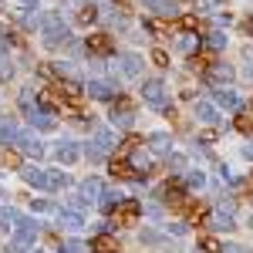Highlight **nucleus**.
Masks as SVG:
<instances>
[{
  "instance_id": "obj_6",
  "label": "nucleus",
  "mask_w": 253,
  "mask_h": 253,
  "mask_svg": "<svg viewBox=\"0 0 253 253\" xmlns=\"http://www.w3.org/2000/svg\"><path fill=\"white\" fill-rule=\"evenodd\" d=\"M213 98H216V105H219V108H226V112L240 108V95H236L233 88H216Z\"/></svg>"
},
{
  "instance_id": "obj_31",
  "label": "nucleus",
  "mask_w": 253,
  "mask_h": 253,
  "mask_svg": "<svg viewBox=\"0 0 253 253\" xmlns=\"http://www.w3.org/2000/svg\"><path fill=\"white\" fill-rule=\"evenodd\" d=\"M199 10H210V7H219V0H196Z\"/></svg>"
},
{
  "instance_id": "obj_4",
  "label": "nucleus",
  "mask_w": 253,
  "mask_h": 253,
  "mask_svg": "<svg viewBox=\"0 0 253 253\" xmlns=\"http://www.w3.org/2000/svg\"><path fill=\"white\" fill-rule=\"evenodd\" d=\"M17 149L24 152V156H38V159H41V152H44V145H41V138L34 135V132H20L17 135Z\"/></svg>"
},
{
  "instance_id": "obj_34",
  "label": "nucleus",
  "mask_w": 253,
  "mask_h": 253,
  "mask_svg": "<svg viewBox=\"0 0 253 253\" xmlns=\"http://www.w3.org/2000/svg\"><path fill=\"white\" fill-rule=\"evenodd\" d=\"M169 233H175V236H182V233H186V226H182V223H172V226H169Z\"/></svg>"
},
{
  "instance_id": "obj_24",
  "label": "nucleus",
  "mask_w": 253,
  "mask_h": 253,
  "mask_svg": "<svg viewBox=\"0 0 253 253\" xmlns=\"http://www.w3.org/2000/svg\"><path fill=\"white\" fill-rule=\"evenodd\" d=\"M95 247H98V250H105V253L118 250V243H115V240H112L108 233H101V236H98V240H95Z\"/></svg>"
},
{
  "instance_id": "obj_7",
  "label": "nucleus",
  "mask_w": 253,
  "mask_h": 253,
  "mask_svg": "<svg viewBox=\"0 0 253 253\" xmlns=\"http://www.w3.org/2000/svg\"><path fill=\"white\" fill-rule=\"evenodd\" d=\"M88 95L98 101H108V98H115V84L112 81H88Z\"/></svg>"
},
{
  "instance_id": "obj_26",
  "label": "nucleus",
  "mask_w": 253,
  "mask_h": 253,
  "mask_svg": "<svg viewBox=\"0 0 253 253\" xmlns=\"http://www.w3.org/2000/svg\"><path fill=\"white\" fill-rule=\"evenodd\" d=\"M186 182H189V189H203V186H206V175H203V172H196V169H193V172L186 175Z\"/></svg>"
},
{
  "instance_id": "obj_15",
  "label": "nucleus",
  "mask_w": 253,
  "mask_h": 253,
  "mask_svg": "<svg viewBox=\"0 0 253 253\" xmlns=\"http://www.w3.org/2000/svg\"><path fill=\"white\" fill-rule=\"evenodd\" d=\"M98 203H101L105 210H115V206H122V203H125V196H122V189H105Z\"/></svg>"
},
{
  "instance_id": "obj_17",
  "label": "nucleus",
  "mask_w": 253,
  "mask_h": 253,
  "mask_svg": "<svg viewBox=\"0 0 253 253\" xmlns=\"http://www.w3.org/2000/svg\"><path fill=\"white\" fill-rule=\"evenodd\" d=\"M17 128H14V122L10 118H0V145H7V142H17Z\"/></svg>"
},
{
  "instance_id": "obj_33",
  "label": "nucleus",
  "mask_w": 253,
  "mask_h": 253,
  "mask_svg": "<svg viewBox=\"0 0 253 253\" xmlns=\"http://www.w3.org/2000/svg\"><path fill=\"white\" fill-rule=\"evenodd\" d=\"M31 206H34V210H38V213H44V210H47V199H34V203H31Z\"/></svg>"
},
{
  "instance_id": "obj_32",
  "label": "nucleus",
  "mask_w": 253,
  "mask_h": 253,
  "mask_svg": "<svg viewBox=\"0 0 253 253\" xmlns=\"http://www.w3.org/2000/svg\"><path fill=\"white\" fill-rule=\"evenodd\" d=\"M223 253H250V250H247V247H240V243H230Z\"/></svg>"
},
{
  "instance_id": "obj_35",
  "label": "nucleus",
  "mask_w": 253,
  "mask_h": 253,
  "mask_svg": "<svg viewBox=\"0 0 253 253\" xmlns=\"http://www.w3.org/2000/svg\"><path fill=\"white\" fill-rule=\"evenodd\" d=\"M243 156H247V159H253V142H247V149H243Z\"/></svg>"
},
{
  "instance_id": "obj_23",
  "label": "nucleus",
  "mask_w": 253,
  "mask_h": 253,
  "mask_svg": "<svg viewBox=\"0 0 253 253\" xmlns=\"http://www.w3.org/2000/svg\"><path fill=\"white\" fill-rule=\"evenodd\" d=\"M210 78H219V81L226 78L230 81L233 78V68H230V64H213V68H210Z\"/></svg>"
},
{
  "instance_id": "obj_5",
  "label": "nucleus",
  "mask_w": 253,
  "mask_h": 253,
  "mask_svg": "<svg viewBox=\"0 0 253 253\" xmlns=\"http://www.w3.org/2000/svg\"><path fill=\"white\" fill-rule=\"evenodd\" d=\"M20 175H24V182H27V186L47 189V169H41V166H24V169H20Z\"/></svg>"
},
{
  "instance_id": "obj_20",
  "label": "nucleus",
  "mask_w": 253,
  "mask_h": 253,
  "mask_svg": "<svg viewBox=\"0 0 253 253\" xmlns=\"http://www.w3.org/2000/svg\"><path fill=\"white\" fill-rule=\"evenodd\" d=\"M61 186H68V175L61 169H47V189H61Z\"/></svg>"
},
{
  "instance_id": "obj_25",
  "label": "nucleus",
  "mask_w": 253,
  "mask_h": 253,
  "mask_svg": "<svg viewBox=\"0 0 253 253\" xmlns=\"http://www.w3.org/2000/svg\"><path fill=\"white\" fill-rule=\"evenodd\" d=\"M84 250H88V247H84L81 240H64V243H61V253H84Z\"/></svg>"
},
{
  "instance_id": "obj_30",
  "label": "nucleus",
  "mask_w": 253,
  "mask_h": 253,
  "mask_svg": "<svg viewBox=\"0 0 253 253\" xmlns=\"http://www.w3.org/2000/svg\"><path fill=\"white\" fill-rule=\"evenodd\" d=\"M169 169L182 172V169H186V156H169Z\"/></svg>"
},
{
  "instance_id": "obj_1",
  "label": "nucleus",
  "mask_w": 253,
  "mask_h": 253,
  "mask_svg": "<svg viewBox=\"0 0 253 253\" xmlns=\"http://www.w3.org/2000/svg\"><path fill=\"white\" fill-rule=\"evenodd\" d=\"M41 31H44V44H47V47H58V44H64V41L71 38L61 14H44V17H41Z\"/></svg>"
},
{
  "instance_id": "obj_18",
  "label": "nucleus",
  "mask_w": 253,
  "mask_h": 253,
  "mask_svg": "<svg viewBox=\"0 0 253 253\" xmlns=\"http://www.w3.org/2000/svg\"><path fill=\"white\" fill-rule=\"evenodd\" d=\"M149 152H132V159H128V166H132V172H149Z\"/></svg>"
},
{
  "instance_id": "obj_10",
  "label": "nucleus",
  "mask_w": 253,
  "mask_h": 253,
  "mask_svg": "<svg viewBox=\"0 0 253 253\" xmlns=\"http://www.w3.org/2000/svg\"><path fill=\"white\" fill-rule=\"evenodd\" d=\"M91 145H95L98 152L105 156V152H112V149H115V135H112L108 128H98V132H95V142H91Z\"/></svg>"
},
{
  "instance_id": "obj_22",
  "label": "nucleus",
  "mask_w": 253,
  "mask_h": 253,
  "mask_svg": "<svg viewBox=\"0 0 253 253\" xmlns=\"http://www.w3.org/2000/svg\"><path fill=\"white\" fill-rule=\"evenodd\" d=\"M132 112H115V115H112V125H115V128H132Z\"/></svg>"
},
{
  "instance_id": "obj_28",
  "label": "nucleus",
  "mask_w": 253,
  "mask_h": 253,
  "mask_svg": "<svg viewBox=\"0 0 253 253\" xmlns=\"http://www.w3.org/2000/svg\"><path fill=\"white\" fill-rule=\"evenodd\" d=\"M206 44H210V47H216V51H219V47H226V34H223V31H213V34H210V41H206Z\"/></svg>"
},
{
  "instance_id": "obj_21",
  "label": "nucleus",
  "mask_w": 253,
  "mask_h": 253,
  "mask_svg": "<svg viewBox=\"0 0 253 253\" xmlns=\"http://www.w3.org/2000/svg\"><path fill=\"white\" fill-rule=\"evenodd\" d=\"M17 219H20V216L14 213V210H0V230H7V233H10V230H17V226H14Z\"/></svg>"
},
{
  "instance_id": "obj_8",
  "label": "nucleus",
  "mask_w": 253,
  "mask_h": 253,
  "mask_svg": "<svg viewBox=\"0 0 253 253\" xmlns=\"http://www.w3.org/2000/svg\"><path fill=\"white\" fill-rule=\"evenodd\" d=\"M149 149H152L156 156H169V152H172V138L166 135V132H152V135H149Z\"/></svg>"
},
{
  "instance_id": "obj_29",
  "label": "nucleus",
  "mask_w": 253,
  "mask_h": 253,
  "mask_svg": "<svg viewBox=\"0 0 253 253\" xmlns=\"http://www.w3.org/2000/svg\"><path fill=\"white\" fill-rule=\"evenodd\" d=\"M91 44H95V51H108V47H112V41L105 38V34H98V38H95V41L88 38V47H91Z\"/></svg>"
},
{
  "instance_id": "obj_19",
  "label": "nucleus",
  "mask_w": 253,
  "mask_h": 253,
  "mask_svg": "<svg viewBox=\"0 0 253 253\" xmlns=\"http://www.w3.org/2000/svg\"><path fill=\"white\" fill-rule=\"evenodd\" d=\"M149 7H152L156 14H162V17H175V14H179L175 3H169V0H149Z\"/></svg>"
},
{
  "instance_id": "obj_13",
  "label": "nucleus",
  "mask_w": 253,
  "mask_h": 253,
  "mask_svg": "<svg viewBox=\"0 0 253 253\" xmlns=\"http://www.w3.org/2000/svg\"><path fill=\"white\" fill-rule=\"evenodd\" d=\"M210 226H213V230H219V233H223V230L230 233V230H233V213H223V210H216V213L210 216Z\"/></svg>"
},
{
  "instance_id": "obj_2",
  "label": "nucleus",
  "mask_w": 253,
  "mask_h": 253,
  "mask_svg": "<svg viewBox=\"0 0 253 253\" xmlns=\"http://www.w3.org/2000/svg\"><path fill=\"white\" fill-rule=\"evenodd\" d=\"M142 98L152 105V108H169V95H166V84L159 78H149L142 84Z\"/></svg>"
},
{
  "instance_id": "obj_16",
  "label": "nucleus",
  "mask_w": 253,
  "mask_h": 253,
  "mask_svg": "<svg viewBox=\"0 0 253 253\" xmlns=\"http://www.w3.org/2000/svg\"><path fill=\"white\" fill-rule=\"evenodd\" d=\"M61 226H64V230H71V233H78L81 226H84V219H81V213L68 210V213H61Z\"/></svg>"
},
{
  "instance_id": "obj_11",
  "label": "nucleus",
  "mask_w": 253,
  "mask_h": 253,
  "mask_svg": "<svg viewBox=\"0 0 253 253\" xmlns=\"http://www.w3.org/2000/svg\"><path fill=\"white\" fill-rule=\"evenodd\" d=\"M196 118L206 122V125H213V122H219V112H216V105H210V101H196Z\"/></svg>"
},
{
  "instance_id": "obj_3",
  "label": "nucleus",
  "mask_w": 253,
  "mask_h": 253,
  "mask_svg": "<svg viewBox=\"0 0 253 253\" xmlns=\"http://www.w3.org/2000/svg\"><path fill=\"white\" fill-rule=\"evenodd\" d=\"M24 115L27 122L34 125V128H54V112H51V105H31V108H24Z\"/></svg>"
},
{
  "instance_id": "obj_14",
  "label": "nucleus",
  "mask_w": 253,
  "mask_h": 253,
  "mask_svg": "<svg viewBox=\"0 0 253 253\" xmlns=\"http://www.w3.org/2000/svg\"><path fill=\"white\" fill-rule=\"evenodd\" d=\"M101 193H105V186H101V179H84L81 182V196L91 203V199H101Z\"/></svg>"
},
{
  "instance_id": "obj_9",
  "label": "nucleus",
  "mask_w": 253,
  "mask_h": 253,
  "mask_svg": "<svg viewBox=\"0 0 253 253\" xmlns=\"http://www.w3.org/2000/svg\"><path fill=\"white\" fill-rule=\"evenodd\" d=\"M118 64H122V75H125V78H138V75H142V58H138V54H122Z\"/></svg>"
},
{
  "instance_id": "obj_27",
  "label": "nucleus",
  "mask_w": 253,
  "mask_h": 253,
  "mask_svg": "<svg viewBox=\"0 0 253 253\" xmlns=\"http://www.w3.org/2000/svg\"><path fill=\"white\" fill-rule=\"evenodd\" d=\"M196 44H199V41H196L193 34H182V38H179V51H186V54H189V51H196Z\"/></svg>"
},
{
  "instance_id": "obj_12",
  "label": "nucleus",
  "mask_w": 253,
  "mask_h": 253,
  "mask_svg": "<svg viewBox=\"0 0 253 253\" xmlns=\"http://www.w3.org/2000/svg\"><path fill=\"white\" fill-rule=\"evenodd\" d=\"M78 156H81V152L75 149V145H71V142H61L58 149H54V159H58L61 166H71V162H75Z\"/></svg>"
}]
</instances>
